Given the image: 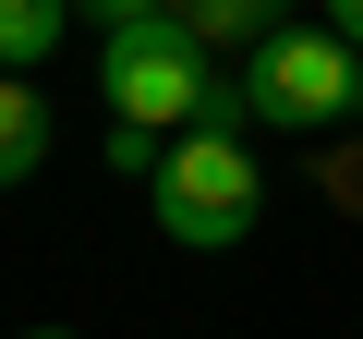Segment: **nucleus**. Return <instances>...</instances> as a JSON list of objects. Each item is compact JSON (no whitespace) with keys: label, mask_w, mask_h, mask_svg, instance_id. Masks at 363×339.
Wrapping results in <instances>:
<instances>
[{"label":"nucleus","mask_w":363,"mask_h":339,"mask_svg":"<svg viewBox=\"0 0 363 339\" xmlns=\"http://www.w3.org/2000/svg\"><path fill=\"white\" fill-rule=\"evenodd\" d=\"M73 13H97V37H109V25H145V13H169V0H73Z\"/></svg>","instance_id":"obj_8"},{"label":"nucleus","mask_w":363,"mask_h":339,"mask_svg":"<svg viewBox=\"0 0 363 339\" xmlns=\"http://www.w3.org/2000/svg\"><path fill=\"white\" fill-rule=\"evenodd\" d=\"M97 85H109V121H145V133H194L218 73L194 49V25L182 13H145V25H109L97 37Z\"/></svg>","instance_id":"obj_1"},{"label":"nucleus","mask_w":363,"mask_h":339,"mask_svg":"<svg viewBox=\"0 0 363 339\" xmlns=\"http://www.w3.org/2000/svg\"><path fill=\"white\" fill-rule=\"evenodd\" d=\"M255 218H267L255 145H242V133H182L169 170H157V230H169L182 255H230V243H255Z\"/></svg>","instance_id":"obj_2"},{"label":"nucleus","mask_w":363,"mask_h":339,"mask_svg":"<svg viewBox=\"0 0 363 339\" xmlns=\"http://www.w3.org/2000/svg\"><path fill=\"white\" fill-rule=\"evenodd\" d=\"M182 25H194V49L218 61V49H267L279 25H291V0H169Z\"/></svg>","instance_id":"obj_4"},{"label":"nucleus","mask_w":363,"mask_h":339,"mask_svg":"<svg viewBox=\"0 0 363 339\" xmlns=\"http://www.w3.org/2000/svg\"><path fill=\"white\" fill-rule=\"evenodd\" d=\"M37 157H49V97H37L25 73H0V194L37 182Z\"/></svg>","instance_id":"obj_5"},{"label":"nucleus","mask_w":363,"mask_h":339,"mask_svg":"<svg viewBox=\"0 0 363 339\" xmlns=\"http://www.w3.org/2000/svg\"><path fill=\"white\" fill-rule=\"evenodd\" d=\"M25 339H73V327H25Z\"/></svg>","instance_id":"obj_10"},{"label":"nucleus","mask_w":363,"mask_h":339,"mask_svg":"<svg viewBox=\"0 0 363 339\" xmlns=\"http://www.w3.org/2000/svg\"><path fill=\"white\" fill-rule=\"evenodd\" d=\"M327 25H339V37H351V49H363V0H327Z\"/></svg>","instance_id":"obj_9"},{"label":"nucleus","mask_w":363,"mask_h":339,"mask_svg":"<svg viewBox=\"0 0 363 339\" xmlns=\"http://www.w3.org/2000/svg\"><path fill=\"white\" fill-rule=\"evenodd\" d=\"M169 145H182V133H145V121H109V145H97V157L121 170V182H157V170H169Z\"/></svg>","instance_id":"obj_7"},{"label":"nucleus","mask_w":363,"mask_h":339,"mask_svg":"<svg viewBox=\"0 0 363 339\" xmlns=\"http://www.w3.org/2000/svg\"><path fill=\"white\" fill-rule=\"evenodd\" d=\"M351 121H363V97H351Z\"/></svg>","instance_id":"obj_11"},{"label":"nucleus","mask_w":363,"mask_h":339,"mask_svg":"<svg viewBox=\"0 0 363 339\" xmlns=\"http://www.w3.org/2000/svg\"><path fill=\"white\" fill-rule=\"evenodd\" d=\"M73 37V0H0V73H37Z\"/></svg>","instance_id":"obj_6"},{"label":"nucleus","mask_w":363,"mask_h":339,"mask_svg":"<svg viewBox=\"0 0 363 339\" xmlns=\"http://www.w3.org/2000/svg\"><path fill=\"white\" fill-rule=\"evenodd\" d=\"M242 97H255L267 133H327L363 97V49L339 25H279L267 49H242Z\"/></svg>","instance_id":"obj_3"}]
</instances>
